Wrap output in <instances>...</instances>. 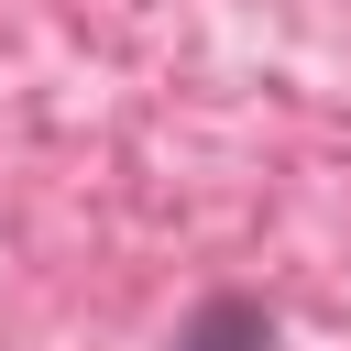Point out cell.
I'll list each match as a JSON object with an SVG mask.
<instances>
[{"instance_id":"cell-1","label":"cell","mask_w":351,"mask_h":351,"mask_svg":"<svg viewBox=\"0 0 351 351\" xmlns=\"http://www.w3.org/2000/svg\"><path fill=\"white\" fill-rule=\"evenodd\" d=\"M263 340H274V329H263L252 296H208V307L176 329V351H263Z\"/></svg>"}]
</instances>
